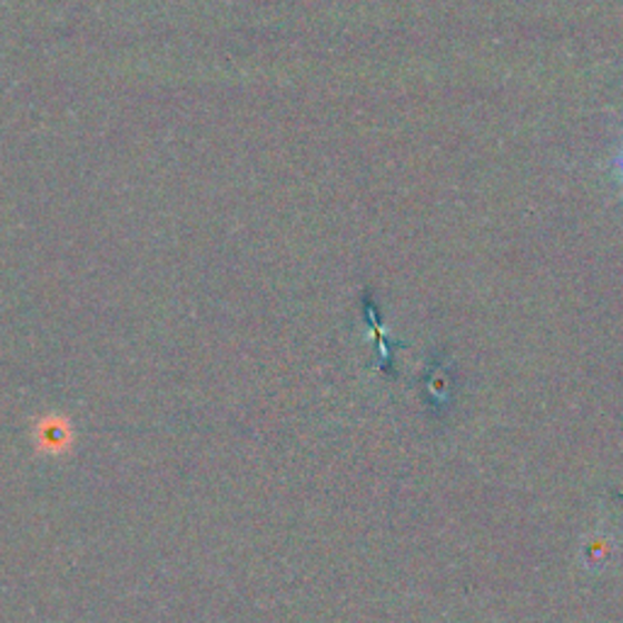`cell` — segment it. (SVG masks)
Masks as SVG:
<instances>
[{"label": "cell", "instance_id": "1", "mask_svg": "<svg viewBox=\"0 0 623 623\" xmlns=\"http://www.w3.org/2000/svg\"><path fill=\"white\" fill-rule=\"evenodd\" d=\"M621 166H623V161H621Z\"/></svg>", "mask_w": 623, "mask_h": 623}]
</instances>
